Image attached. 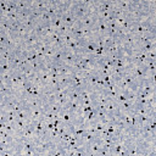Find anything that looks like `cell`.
Returning a JSON list of instances; mask_svg holds the SVG:
<instances>
[{"label":"cell","mask_w":156,"mask_h":156,"mask_svg":"<svg viewBox=\"0 0 156 156\" xmlns=\"http://www.w3.org/2000/svg\"><path fill=\"white\" fill-rule=\"evenodd\" d=\"M40 39H41V38H40L39 35H37L34 32H32V33H29V34L27 35V38H26L23 41H21V45H22L23 49H27V50L35 49V48L38 46Z\"/></svg>","instance_id":"1"},{"label":"cell","mask_w":156,"mask_h":156,"mask_svg":"<svg viewBox=\"0 0 156 156\" xmlns=\"http://www.w3.org/2000/svg\"><path fill=\"white\" fill-rule=\"evenodd\" d=\"M98 21H99V16H85V17H83L82 20H79L78 23H79L80 27L93 30V29L96 27Z\"/></svg>","instance_id":"2"},{"label":"cell","mask_w":156,"mask_h":156,"mask_svg":"<svg viewBox=\"0 0 156 156\" xmlns=\"http://www.w3.org/2000/svg\"><path fill=\"white\" fill-rule=\"evenodd\" d=\"M77 61H78V56H77V54H74V52L71 51V50L63 49V63L69 65V66H73Z\"/></svg>","instance_id":"3"},{"label":"cell","mask_w":156,"mask_h":156,"mask_svg":"<svg viewBox=\"0 0 156 156\" xmlns=\"http://www.w3.org/2000/svg\"><path fill=\"white\" fill-rule=\"evenodd\" d=\"M61 18H62L63 24H66L68 28H72V27L77 23V21H78L71 11H66V12H63V13H62V16H61Z\"/></svg>","instance_id":"4"},{"label":"cell","mask_w":156,"mask_h":156,"mask_svg":"<svg viewBox=\"0 0 156 156\" xmlns=\"http://www.w3.org/2000/svg\"><path fill=\"white\" fill-rule=\"evenodd\" d=\"M26 104L30 107V108H37V107H43L44 101L40 98H29L27 100H24Z\"/></svg>","instance_id":"5"},{"label":"cell","mask_w":156,"mask_h":156,"mask_svg":"<svg viewBox=\"0 0 156 156\" xmlns=\"http://www.w3.org/2000/svg\"><path fill=\"white\" fill-rule=\"evenodd\" d=\"M95 139H96V135H95V134H91V133H89V132H85V133L80 136V143H82L83 145L88 146V145H90L91 143H94Z\"/></svg>","instance_id":"6"},{"label":"cell","mask_w":156,"mask_h":156,"mask_svg":"<svg viewBox=\"0 0 156 156\" xmlns=\"http://www.w3.org/2000/svg\"><path fill=\"white\" fill-rule=\"evenodd\" d=\"M52 65H61L63 63V49H56L52 58H51Z\"/></svg>","instance_id":"7"},{"label":"cell","mask_w":156,"mask_h":156,"mask_svg":"<svg viewBox=\"0 0 156 156\" xmlns=\"http://www.w3.org/2000/svg\"><path fill=\"white\" fill-rule=\"evenodd\" d=\"M101 149V145L96 141L91 143L90 145L87 146V154L88 155H91V156H95V155H99V151Z\"/></svg>","instance_id":"8"},{"label":"cell","mask_w":156,"mask_h":156,"mask_svg":"<svg viewBox=\"0 0 156 156\" xmlns=\"http://www.w3.org/2000/svg\"><path fill=\"white\" fill-rule=\"evenodd\" d=\"M118 107L121 111H124V112H132L133 108H134V101L133 100H126L121 104H118Z\"/></svg>","instance_id":"9"},{"label":"cell","mask_w":156,"mask_h":156,"mask_svg":"<svg viewBox=\"0 0 156 156\" xmlns=\"http://www.w3.org/2000/svg\"><path fill=\"white\" fill-rule=\"evenodd\" d=\"M154 49H156V44H155V40H152V41H149V43H146V44H143V45H140V46L136 49V51L146 54V52H149V51H151V50H154Z\"/></svg>","instance_id":"10"},{"label":"cell","mask_w":156,"mask_h":156,"mask_svg":"<svg viewBox=\"0 0 156 156\" xmlns=\"http://www.w3.org/2000/svg\"><path fill=\"white\" fill-rule=\"evenodd\" d=\"M44 116V110L43 107H37V108H32L30 110V122L37 121L39 118H41Z\"/></svg>","instance_id":"11"},{"label":"cell","mask_w":156,"mask_h":156,"mask_svg":"<svg viewBox=\"0 0 156 156\" xmlns=\"http://www.w3.org/2000/svg\"><path fill=\"white\" fill-rule=\"evenodd\" d=\"M151 118L152 117H150L147 115H136V126L138 127H143V126L147 124Z\"/></svg>","instance_id":"12"},{"label":"cell","mask_w":156,"mask_h":156,"mask_svg":"<svg viewBox=\"0 0 156 156\" xmlns=\"http://www.w3.org/2000/svg\"><path fill=\"white\" fill-rule=\"evenodd\" d=\"M0 83L6 84L7 87H12V83H11V72L0 73Z\"/></svg>","instance_id":"13"},{"label":"cell","mask_w":156,"mask_h":156,"mask_svg":"<svg viewBox=\"0 0 156 156\" xmlns=\"http://www.w3.org/2000/svg\"><path fill=\"white\" fill-rule=\"evenodd\" d=\"M62 24H63V22H62V18H61L60 15H57V16H55V17L51 18V22H50V27H51V28L58 29Z\"/></svg>","instance_id":"14"},{"label":"cell","mask_w":156,"mask_h":156,"mask_svg":"<svg viewBox=\"0 0 156 156\" xmlns=\"http://www.w3.org/2000/svg\"><path fill=\"white\" fill-rule=\"evenodd\" d=\"M58 85H61L62 88L71 87V76H60L58 77Z\"/></svg>","instance_id":"15"},{"label":"cell","mask_w":156,"mask_h":156,"mask_svg":"<svg viewBox=\"0 0 156 156\" xmlns=\"http://www.w3.org/2000/svg\"><path fill=\"white\" fill-rule=\"evenodd\" d=\"M50 26H46V24H44V23H41V22H39L37 26H35V29H34V33L37 34V35H39L40 38L43 37V34H44V32L46 30V28H49Z\"/></svg>","instance_id":"16"},{"label":"cell","mask_w":156,"mask_h":156,"mask_svg":"<svg viewBox=\"0 0 156 156\" xmlns=\"http://www.w3.org/2000/svg\"><path fill=\"white\" fill-rule=\"evenodd\" d=\"M12 71V66L10 62L7 61H0V73L4 72H11Z\"/></svg>","instance_id":"17"},{"label":"cell","mask_w":156,"mask_h":156,"mask_svg":"<svg viewBox=\"0 0 156 156\" xmlns=\"http://www.w3.org/2000/svg\"><path fill=\"white\" fill-rule=\"evenodd\" d=\"M61 37H62V40H63V43H65V44H66V43H68V41H72V40H74V39H76V38L73 37V34H72L69 30H68V32H66L65 34H62Z\"/></svg>","instance_id":"18"},{"label":"cell","mask_w":156,"mask_h":156,"mask_svg":"<svg viewBox=\"0 0 156 156\" xmlns=\"http://www.w3.org/2000/svg\"><path fill=\"white\" fill-rule=\"evenodd\" d=\"M146 58L147 61H156V49L146 52Z\"/></svg>","instance_id":"19"}]
</instances>
